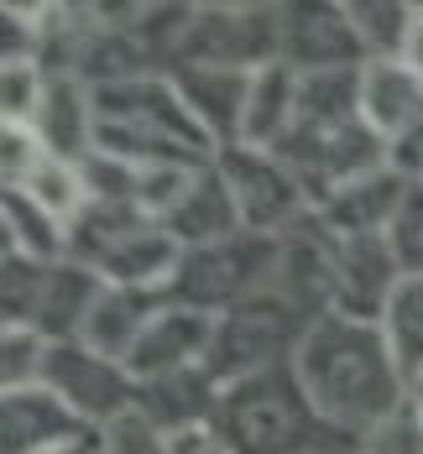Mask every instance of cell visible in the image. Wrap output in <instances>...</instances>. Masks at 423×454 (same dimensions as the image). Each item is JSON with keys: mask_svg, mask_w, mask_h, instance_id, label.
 <instances>
[{"mask_svg": "<svg viewBox=\"0 0 423 454\" xmlns=\"http://www.w3.org/2000/svg\"><path fill=\"white\" fill-rule=\"evenodd\" d=\"M293 371H298L314 412L345 444H361L381 423H392L408 408V392H413L381 324L340 314V309H329L309 324V334L293 356Z\"/></svg>", "mask_w": 423, "mask_h": 454, "instance_id": "6da1fadb", "label": "cell"}, {"mask_svg": "<svg viewBox=\"0 0 423 454\" xmlns=\"http://www.w3.org/2000/svg\"><path fill=\"white\" fill-rule=\"evenodd\" d=\"M215 428L231 444V454H329L350 450L325 418L314 412L293 361L256 371L246 381L220 387Z\"/></svg>", "mask_w": 423, "mask_h": 454, "instance_id": "7a4b0ae2", "label": "cell"}, {"mask_svg": "<svg viewBox=\"0 0 423 454\" xmlns=\"http://www.w3.org/2000/svg\"><path fill=\"white\" fill-rule=\"evenodd\" d=\"M68 256L121 287H168L184 251L162 230V220L131 204H90L68 230Z\"/></svg>", "mask_w": 423, "mask_h": 454, "instance_id": "3957f363", "label": "cell"}, {"mask_svg": "<svg viewBox=\"0 0 423 454\" xmlns=\"http://www.w3.org/2000/svg\"><path fill=\"white\" fill-rule=\"evenodd\" d=\"M319 314H309L287 287H267L246 303H235L231 314L215 318V340H209V376L220 387L231 381H246L256 371H272V365H287L298 356L309 324Z\"/></svg>", "mask_w": 423, "mask_h": 454, "instance_id": "277c9868", "label": "cell"}, {"mask_svg": "<svg viewBox=\"0 0 423 454\" xmlns=\"http://www.w3.org/2000/svg\"><path fill=\"white\" fill-rule=\"evenodd\" d=\"M282 251H287V240L251 235V230H240L235 240H220V246L184 251L173 277H168V298L184 303V309H199V314L220 318V314H231L235 303L278 287Z\"/></svg>", "mask_w": 423, "mask_h": 454, "instance_id": "5b68a950", "label": "cell"}, {"mask_svg": "<svg viewBox=\"0 0 423 454\" xmlns=\"http://www.w3.org/2000/svg\"><path fill=\"white\" fill-rule=\"evenodd\" d=\"M220 178L235 199V215L251 235H272L287 240L298 225L314 220V204H309V188L303 178L282 162L278 152H262V146H225L215 157Z\"/></svg>", "mask_w": 423, "mask_h": 454, "instance_id": "8992f818", "label": "cell"}, {"mask_svg": "<svg viewBox=\"0 0 423 454\" xmlns=\"http://www.w3.org/2000/svg\"><path fill=\"white\" fill-rule=\"evenodd\" d=\"M282 47V5H199L188 11L173 63L267 68Z\"/></svg>", "mask_w": 423, "mask_h": 454, "instance_id": "52a82bcc", "label": "cell"}, {"mask_svg": "<svg viewBox=\"0 0 423 454\" xmlns=\"http://www.w3.org/2000/svg\"><path fill=\"white\" fill-rule=\"evenodd\" d=\"M43 387L74 412L79 423H90L94 434H105L110 423L131 418L137 412V376L126 371L121 361L90 350L84 340H63L47 350V371H43Z\"/></svg>", "mask_w": 423, "mask_h": 454, "instance_id": "ba28073f", "label": "cell"}, {"mask_svg": "<svg viewBox=\"0 0 423 454\" xmlns=\"http://www.w3.org/2000/svg\"><path fill=\"white\" fill-rule=\"evenodd\" d=\"M278 63L293 74H329V68H361L366 52L350 27L345 5H282V47Z\"/></svg>", "mask_w": 423, "mask_h": 454, "instance_id": "9c48e42d", "label": "cell"}, {"mask_svg": "<svg viewBox=\"0 0 423 454\" xmlns=\"http://www.w3.org/2000/svg\"><path fill=\"white\" fill-rule=\"evenodd\" d=\"M173 84L184 94V105L193 110V121L204 126V137L220 152L240 146L246 131V99H251V79L256 68H215V63H173L168 68Z\"/></svg>", "mask_w": 423, "mask_h": 454, "instance_id": "30bf717a", "label": "cell"}, {"mask_svg": "<svg viewBox=\"0 0 423 454\" xmlns=\"http://www.w3.org/2000/svg\"><path fill=\"white\" fill-rule=\"evenodd\" d=\"M94 439L90 423H79L47 387L0 392V454H63Z\"/></svg>", "mask_w": 423, "mask_h": 454, "instance_id": "8fae6325", "label": "cell"}, {"mask_svg": "<svg viewBox=\"0 0 423 454\" xmlns=\"http://www.w3.org/2000/svg\"><path fill=\"white\" fill-rule=\"evenodd\" d=\"M209 340H215V318L199 314V309H184V303H168L162 314L152 318V329L137 340L126 371L141 381H162V376H178V371H193V365L209 361Z\"/></svg>", "mask_w": 423, "mask_h": 454, "instance_id": "7c38bea8", "label": "cell"}, {"mask_svg": "<svg viewBox=\"0 0 423 454\" xmlns=\"http://www.w3.org/2000/svg\"><path fill=\"white\" fill-rule=\"evenodd\" d=\"M168 303H173L168 287H121V282H105V293H99V303H94V314L79 340L90 350L126 365L131 350H137V340L152 329V318L162 314Z\"/></svg>", "mask_w": 423, "mask_h": 454, "instance_id": "4fadbf2b", "label": "cell"}, {"mask_svg": "<svg viewBox=\"0 0 423 454\" xmlns=\"http://www.w3.org/2000/svg\"><path fill=\"white\" fill-rule=\"evenodd\" d=\"M162 230L178 240V251H199V246H220V240H235L240 235V215H235V199L225 178H220V168L209 162V168H199L193 178H188L184 199L162 215Z\"/></svg>", "mask_w": 423, "mask_h": 454, "instance_id": "5bb4252c", "label": "cell"}, {"mask_svg": "<svg viewBox=\"0 0 423 454\" xmlns=\"http://www.w3.org/2000/svg\"><path fill=\"white\" fill-rule=\"evenodd\" d=\"M37 141L47 146V157H63V162H84L94 152V90L68 74V68H52L43 94V110L32 121Z\"/></svg>", "mask_w": 423, "mask_h": 454, "instance_id": "9a60e30c", "label": "cell"}, {"mask_svg": "<svg viewBox=\"0 0 423 454\" xmlns=\"http://www.w3.org/2000/svg\"><path fill=\"white\" fill-rule=\"evenodd\" d=\"M361 121L387 146L423 121V79L403 58H372V63H361Z\"/></svg>", "mask_w": 423, "mask_h": 454, "instance_id": "2e32d148", "label": "cell"}, {"mask_svg": "<svg viewBox=\"0 0 423 454\" xmlns=\"http://www.w3.org/2000/svg\"><path fill=\"white\" fill-rule=\"evenodd\" d=\"M215 408H220V381L209 376V365H193V371L162 376V381H141L137 397V412L168 439L184 428L215 423Z\"/></svg>", "mask_w": 423, "mask_h": 454, "instance_id": "e0dca14e", "label": "cell"}, {"mask_svg": "<svg viewBox=\"0 0 423 454\" xmlns=\"http://www.w3.org/2000/svg\"><path fill=\"white\" fill-rule=\"evenodd\" d=\"M408 188L413 183L403 178V173L381 168V173H366L350 188H340L314 220L325 230H334V235H387V225H392V215H397V204H403Z\"/></svg>", "mask_w": 423, "mask_h": 454, "instance_id": "ac0fdd59", "label": "cell"}, {"mask_svg": "<svg viewBox=\"0 0 423 454\" xmlns=\"http://www.w3.org/2000/svg\"><path fill=\"white\" fill-rule=\"evenodd\" d=\"M99 293H105V277H94L90 267H79L74 256H68V262H58V267H47L43 303H37L32 329L47 334L52 345L79 340V334H84V324H90V314H94V303H99Z\"/></svg>", "mask_w": 423, "mask_h": 454, "instance_id": "d6986e66", "label": "cell"}, {"mask_svg": "<svg viewBox=\"0 0 423 454\" xmlns=\"http://www.w3.org/2000/svg\"><path fill=\"white\" fill-rule=\"evenodd\" d=\"M298 121V74L287 63H267L256 68L251 79V99H246V131L240 146H262V152H278L287 131Z\"/></svg>", "mask_w": 423, "mask_h": 454, "instance_id": "ffe728a7", "label": "cell"}, {"mask_svg": "<svg viewBox=\"0 0 423 454\" xmlns=\"http://www.w3.org/2000/svg\"><path fill=\"white\" fill-rule=\"evenodd\" d=\"M0 251H16L27 262L58 267V262H68V225L52 220L47 209H37L27 193H5V209H0Z\"/></svg>", "mask_w": 423, "mask_h": 454, "instance_id": "44dd1931", "label": "cell"}, {"mask_svg": "<svg viewBox=\"0 0 423 454\" xmlns=\"http://www.w3.org/2000/svg\"><path fill=\"white\" fill-rule=\"evenodd\" d=\"M376 324H381L392 356L403 365L408 387L423 381V277H397V287H392V298H387Z\"/></svg>", "mask_w": 423, "mask_h": 454, "instance_id": "7402d4cb", "label": "cell"}, {"mask_svg": "<svg viewBox=\"0 0 423 454\" xmlns=\"http://www.w3.org/2000/svg\"><path fill=\"white\" fill-rule=\"evenodd\" d=\"M11 193H27L37 209H47L52 220H63L68 230H74V220L90 209V188H84L79 162H63V157H47L43 168L21 183V188H11Z\"/></svg>", "mask_w": 423, "mask_h": 454, "instance_id": "603a6c76", "label": "cell"}, {"mask_svg": "<svg viewBox=\"0 0 423 454\" xmlns=\"http://www.w3.org/2000/svg\"><path fill=\"white\" fill-rule=\"evenodd\" d=\"M345 11H350V27L361 37L366 63L372 58H403L408 27H413V5L408 0H350Z\"/></svg>", "mask_w": 423, "mask_h": 454, "instance_id": "cb8c5ba5", "label": "cell"}, {"mask_svg": "<svg viewBox=\"0 0 423 454\" xmlns=\"http://www.w3.org/2000/svg\"><path fill=\"white\" fill-rule=\"evenodd\" d=\"M47 79H52V68L43 58H5V68H0V126H32L43 110Z\"/></svg>", "mask_w": 423, "mask_h": 454, "instance_id": "d4e9b609", "label": "cell"}, {"mask_svg": "<svg viewBox=\"0 0 423 454\" xmlns=\"http://www.w3.org/2000/svg\"><path fill=\"white\" fill-rule=\"evenodd\" d=\"M47 350L52 340L27 329V324H5L0 329V392H21V387H43Z\"/></svg>", "mask_w": 423, "mask_h": 454, "instance_id": "484cf974", "label": "cell"}, {"mask_svg": "<svg viewBox=\"0 0 423 454\" xmlns=\"http://www.w3.org/2000/svg\"><path fill=\"white\" fill-rule=\"evenodd\" d=\"M43 282H47L43 262H27L16 251H0V309H5V324H27L32 329L37 303H43Z\"/></svg>", "mask_w": 423, "mask_h": 454, "instance_id": "4316f807", "label": "cell"}, {"mask_svg": "<svg viewBox=\"0 0 423 454\" xmlns=\"http://www.w3.org/2000/svg\"><path fill=\"white\" fill-rule=\"evenodd\" d=\"M387 251L397 256L403 277H423V183H413L387 225Z\"/></svg>", "mask_w": 423, "mask_h": 454, "instance_id": "83f0119b", "label": "cell"}, {"mask_svg": "<svg viewBox=\"0 0 423 454\" xmlns=\"http://www.w3.org/2000/svg\"><path fill=\"white\" fill-rule=\"evenodd\" d=\"M43 162H47V146L37 141L32 126H0V183H5V193L21 188Z\"/></svg>", "mask_w": 423, "mask_h": 454, "instance_id": "f1b7e54d", "label": "cell"}, {"mask_svg": "<svg viewBox=\"0 0 423 454\" xmlns=\"http://www.w3.org/2000/svg\"><path fill=\"white\" fill-rule=\"evenodd\" d=\"M350 454H423V418L413 412V403H408L392 423H381V428L366 434L361 444H350Z\"/></svg>", "mask_w": 423, "mask_h": 454, "instance_id": "f546056e", "label": "cell"}, {"mask_svg": "<svg viewBox=\"0 0 423 454\" xmlns=\"http://www.w3.org/2000/svg\"><path fill=\"white\" fill-rule=\"evenodd\" d=\"M99 454H168V434H157L141 412H131L99 434Z\"/></svg>", "mask_w": 423, "mask_h": 454, "instance_id": "4dcf8cb0", "label": "cell"}, {"mask_svg": "<svg viewBox=\"0 0 423 454\" xmlns=\"http://www.w3.org/2000/svg\"><path fill=\"white\" fill-rule=\"evenodd\" d=\"M168 454H231V444L220 439L215 423H204V428H184V434H173V439H168Z\"/></svg>", "mask_w": 423, "mask_h": 454, "instance_id": "1f68e13d", "label": "cell"}, {"mask_svg": "<svg viewBox=\"0 0 423 454\" xmlns=\"http://www.w3.org/2000/svg\"><path fill=\"white\" fill-rule=\"evenodd\" d=\"M403 63L423 79V5H413V27H408V43H403Z\"/></svg>", "mask_w": 423, "mask_h": 454, "instance_id": "d6a6232c", "label": "cell"}, {"mask_svg": "<svg viewBox=\"0 0 423 454\" xmlns=\"http://www.w3.org/2000/svg\"><path fill=\"white\" fill-rule=\"evenodd\" d=\"M63 454H99V434H94V439H84V444H74V450H63Z\"/></svg>", "mask_w": 423, "mask_h": 454, "instance_id": "836d02e7", "label": "cell"}, {"mask_svg": "<svg viewBox=\"0 0 423 454\" xmlns=\"http://www.w3.org/2000/svg\"><path fill=\"white\" fill-rule=\"evenodd\" d=\"M408 403H413V412L423 418V381H413V392H408Z\"/></svg>", "mask_w": 423, "mask_h": 454, "instance_id": "e575fe53", "label": "cell"}, {"mask_svg": "<svg viewBox=\"0 0 423 454\" xmlns=\"http://www.w3.org/2000/svg\"><path fill=\"white\" fill-rule=\"evenodd\" d=\"M329 454H350V450H329Z\"/></svg>", "mask_w": 423, "mask_h": 454, "instance_id": "d590c367", "label": "cell"}]
</instances>
